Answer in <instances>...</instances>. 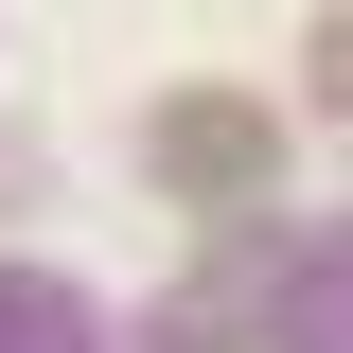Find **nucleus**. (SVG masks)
I'll return each mask as SVG.
<instances>
[{
    "mask_svg": "<svg viewBox=\"0 0 353 353\" xmlns=\"http://www.w3.org/2000/svg\"><path fill=\"white\" fill-rule=\"evenodd\" d=\"M159 176H194V194H248V176H265V106H230V88H176V106H159Z\"/></svg>",
    "mask_w": 353,
    "mask_h": 353,
    "instance_id": "nucleus-1",
    "label": "nucleus"
},
{
    "mask_svg": "<svg viewBox=\"0 0 353 353\" xmlns=\"http://www.w3.org/2000/svg\"><path fill=\"white\" fill-rule=\"evenodd\" d=\"M318 106H353V18H336V36H318Z\"/></svg>",
    "mask_w": 353,
    "mask_h": 353,
    "instance_id": "nucleus-2",
    "label": "nucleus"
}]
</instances>
